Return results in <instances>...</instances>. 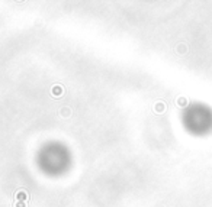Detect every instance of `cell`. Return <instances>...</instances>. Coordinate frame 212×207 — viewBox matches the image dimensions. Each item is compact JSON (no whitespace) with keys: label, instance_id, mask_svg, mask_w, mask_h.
<instances>
[{"label":"cell","instance_id":"6da1fadb","mask_svg":"<svg viewBox=\"0 0 212 207\" xmlns=\"http://www.w3.org/2000/svg\"><path fill=\"white\" fill-rule=\"evenodd\" d=\"M15 199H16V201H28V199H29V194L26 193L25 190H19L16 191V194H15Z\"/></svg>","mask_w":212,"mask_h":207},{"label":"cell","instance_id":"3957f363","mask_svg":"<svg viewBox=\"0 0 212 207\" xmlns=\"http://www.w3.org/2000/svg\"><path fill=\"white\" fill-rule=\"evenodd\" d=\"M15 207H26V203L25 201H16V203H15Z\"/></svg>","mask_w":212,"mask_h":207},{"label":"cell","instance_id":"7a4b0ae2","mask_svg":"<svg viewBox=\"0 0 212 207\" xmlns=\"http://www.w3.org/2000/svg\"><path fill=\"white\" fill-rule=\"evenodd\" d=\"M51 93H52L54 97H60V96L64 93V89L61 87V85H54V87L51 89Z\"/></svg>","mask_w":212,"mask_h":207},{"label":"cell","instance_id":"277c9868","mask_svg":"<svg viewBox=\"0 0 212 207\" xmlns=\"http://www.w3.org/2000/svg\"><path fill=\"white\" fill-rule=\"evenodd\" d=\"M63 116H70V109L64 107V109H63Z\"/></svg>","mask_w":212,"mask_h":207}]
</instances>
